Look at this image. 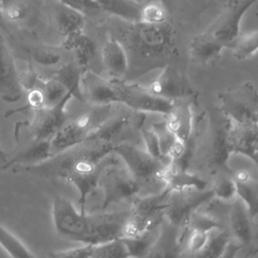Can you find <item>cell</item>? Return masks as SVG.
Masks as SVG:
<instances>
[{"label":"cell","mask_w":258,"mask_h":258,"mask_svg":"<svg viewBox=\"0 0 258 258\" xmlns=\"http://www.w3.org/2000/svg\"><path fill=\"white\" fill-rule=\"evenodd\" d=\"M186 230H195L203 233H211L216 230L226 229L216 217L196 211L191 214L185 226ZM183 229V230H184Z\"/></svg>","instance_id":"33"},{"label":"cell","mask_w":258,"mask_h":258,"mask_svg":"<svg viewBox=\"0 0 258 258\" xmlns=\"http://www.w3.org/2000/svg\"><path fill=\"white\" fill-rule=\"evenodd\" d=\"M41 88L44 95V108H51L57 105L69 93L67 89L53 77L49 80H41Z\"/></svg>","instance_id":"36"},{"label":"cell","mask_w":258,"mask_h":258,"mask_svg":"<svg viewBox=\"0 0 258 258\" xmlns=\"http://www.w3.org/2000/svg\"><path fill=\"white\" fill-rule=\"evenodd\" d=\"M222 114L233 123H258V89L245 82L236 89L218 94Z\"/></svg>","instance_id":"8"},{"label":"cell","mask_w":258,"mask_h":258,"mask_svg":"<svg viewBox=\"0 0 258 258\" xmlns=\"http://www.w3.org/2000/svg\"><path fill=\"white\" fill-rule=\"evenodd\" d=\"M214 198L212 189H187L168 194L164 209V220L173 227L183 230L192 213Z\"/></svg>","instance_id":"11"},{"label":"cell","mask_w":258,"mask_h":258,"mask_svg":"<svg viewBox=\"0 0 258 258\" xmlns=\"http://www.w3.org/2000/svg\"><path fill=\"white\" fill-rule=\"evenodd\" d=\"M62 46L68 50L75 51L76 63L83 70H86V67L96 54L95 42L85 33L79 35L74 40L62 44Z\"/></svg>","instance_id":"27"},{"label":"cell","mask_w":258,"mask_h":258,"mask_svg":"<svg viewBox=\"0 0 258 258\" xmlns=\"http://www.w3.org/2000/svg\"><path fill=\"white\" fill-rule=\"evenodd\" d=\"M230 49H232L234 57L238 60L252 57L258 51V29L248 33H240Z\"/></svg>","instance_id":"29"},{"label":"cell","mask_w":258,"mask_h":258,"mask_svg":"<svg viewBox=\"0 0 258 258\" xmlns=\"http://www.w3.org/2000/svg\"><path fill=\"white\" fill-rule=\"evenodd\" d=\"M102 64L114 80H125L128 73V59L122 44L109 35L101 50Z\"/></svg>","instance_id":"22"},{"label":"cell","mask_w":258,"mask_h":258,"mask_svg":"<svg viewBox=\"0 0 258 258\" xmlns=\"http://www.w3.org/2000/svg\"><path fill=\"white\" fill-rule=\"evenodd\" d=\"M231 121L218 109L210 111V125L205 147V163L207 168L216 174L232 173L228 165L231 155L227 145V133Z\"/></svg>","instance_id":"9"},{"label":"cell","mask_w":258,"mask_h":258,"mask_svg":"<svg viewBox=\"0 0 258 258\" xmlns=\"http://www.w3.org/2000/svg\"><path fill=\"white\" fill-rule=\"evenodd\" d=\"M241 246H239L237 243H235L234 241H231L228 245V247L226 248L224 254L222 255L221 258H236L237 253L241 250Z\"/></svg>","instance_id":"43"},{"label":"cell","mask_w":258,"mask_h":258,"mask_svg":"<svg viewBox=\"0 0 258 258\" xmlns=\"http://www.w3.org/2000/svg\"><path fill=\"white\" fill-rule=\"evenodd\" d=\"M3 17L10 21H20L28 13V7L25 2L21 1H0Z\"/></svg>","instance_id":"37"},{"label":"cell","mask_w":258,"mask_h":258,"mask_svg":"<svg viewBox=\"0 0 258 258\" xmlns=\"http://www.w3.org/2000/svg\"><path fill=\"white\" fill-rule=\"evenodd\" d=\"M161 181L163 183V189L167 192L187 189L205 190L207 186V181L198 174L189 170L173 168L169 164L166 165L161 173Z\"/></svg>","instance_id":"23"},{"label":"cell","mask_w":258,"mask_h":258,"mask_svg":"<svg viewBox=\"0 0 258 258\" xmlns=\"http://www.w3.org/2000/svg\"><path fill=\"white\" fill-rule=\"evenodd\" d=\"M140 134L142 136L143 142L145 144V150L153 157L157 158V159H161L164 161H169L168 158L164 157L161 154L160 151V147H159V142H158V138L155 134V132L152 130V128H147L142 126L140 129Z\"/></svg>","instance_id":"38"},{"label":"cell","mask_w":258,"mask_h":258,"mask_svg":"<svg viewBox=\"0 0 258 258\" xmlns=\"http://www.w3.org/2000/svg\"><path fill=\"white\" fill-rule=\"evenodd\" d=\"M231 241L227 229L213 231L201 249L190 254H184L183 258H221Z\"/></svg>","instance_id":"25"},{"label":"cell","mask_w":258,"mask_h":258,"mask_svg":"<svg viewBox=\"0 0 258 258\" xmlns=\"http://www.w3.org/2000/svg\"><path fill=\"white\" fill-rule=\"evenodd\" d=\"M33 58L40 64L52 66L58 62L60 56L58 53L47 50H35L33 52Z\"/></svg>","instance_id":"42"},{"label":"cell","mask_w":258,"mask_h":258,"mask_svg":"<svg viewBox=\"0 0 258 258\" xmlns=\"http://www.w3.org/2000/svg\"><path fill=\"white\" fill-rule=\"evenodd\" d=\"M0 29H3V30L6 29L5 22H4V17H3L2 11H1V6H0Z\"/></svg>","instance_id":"45"},{"label":"cell","mask_w":258,"mask_h":258,"mask_svg":"<svg viewBox=\"0 0 258 258\" xmlns=\"http://www.w3.org/2000/svg\"><path fill=\"white\" fill-rule=\"evenodd\" d=\"M164 124L175 139L186 143L195 134V119L189 99L173 101L168 114L164 116Z\"/></svg>","instance_id":"16"},{"label":"cell","mask_w":258,"mask_h":258,"mask_svg":"<svg viewBox=\"0 0 258 258\" xmlns=\"http://www.w3.org/2000/svg\"><path fill=\"white\" fill-rule=\"evenodd\" d=\"M231 177L236 186L237 198L243 202L254 220L258 216V177L245 168L232 170Z\"/></svg>","instance_id":"21"},{"label":"cell","mask_w":258,"mask_h":258,"mask_svg":"<svg viewBox=\"0 0 258 258\" xmlns=\"http://www.w3.org/2000/svg\"><path fill=\"white\" fill-rule=\"evenodd\" d=\"M115 145L111 142L90 136L84 142L61 151L50 158L37 163L14 168V172H23L46 179L61 178L76 186L79 191L80 213H86V202L90 194L98 186V179Z\"/></svg>","instance_id":"1"},{"label":"cell","mask_w":258,"mask_h":258,"mask_svg":"<svg viewBox=\"0 0 258 258\" xmlns=\"http://www.w3.org/2000/svg\"><path fill=\"white\" fill-rule=\"evenodd\" d=\"M72 98H75L74 94L69 92L57 105L34 111V116L30 122H19L15 128L26 125L29 127V132L34 142L50 141L67 122L68 114L66 112V106Z\"/></svg>","instance_id":"12"},{"label":"cell","mask_w":258,"mask_h":258,"mask_svg":"<svg viewBox=\"0 0 258 258\" xmlns=\"http://www.w3.org/2000/svg\"><path fill=\"white\" fill-rule=\"evenodd\" d=\"M92 258H130L122 239L94 246Z\"/></svg>","instance_id":"35"},{"label":"cell","mask_w":258,"mask_h":258,"mask_svg":"<svg viewBox=\"0 0 258 258\" xmlns=\"http://www.w3.org/2000/svg\"><path fill=\"white\" fill-rule=\"evenodd\" d=\"M115 33L110 34L123 46L128 59L129 82L153 70L176 63L179 56L176 30L171 18L162 24L126 22L116 18Z\"/></svg>","instance_id":"2"},{"label":"cell","mask_w":258,"mask_h":258,"mask_svg":"<svg viewBox=\"0 0 258 258\" xmlns=\"http://www.w3.org/2000/svg\"><path fill=\"white\" fill-rule=\"evenodd\" d=\"M54 21L58 35L66 44L84 33L85 16L79 11L57 1L54 7Z\"/></svg>","instance_id":"20"},{"label":"cell","mask_w":258,"mask_h":258,"mask_svg":"<svg viewBox=\"0 0 258 258\" xmlns=\"http://www.w3.org/2000/svg\"><path fill=\"white\" fill-rule=\"evenodd\" d=\"M115 106H94L67 121L50 140L51 154H57L87 140L111 116Z\"/></svg>","instance_id":"5"},{"label":"cell","mask_w":258,"mask_h":258,"mask_svg":"<svg viewBox=\"0 0 258 258\" xmlns=\"http://www.w3.org/2000/svg\"><path fill=\"white\" fill-rule=\"evenodd\" d=\"M112 81L118 105H123L136 113H157L165 116L172 107L173 101L153 95L146 87L123 80L112 79Z\"/></svg>","instance_id":"10"},{"label":"cell","mask_w":258,"mask_h":258,"mask_svg":"<svg viewBox=\"0 0 258 258\" xmlns=\"http://www.w3.org/2000/svg\"><path fill=\"white\" fill-rule=\"evenodd\" d=\"M0 246L11 258H35L24 243L0 224Z\"/></svg>","instance_id":"30"},{"label":"cell","mask_w":258,"mask_h":258,"mask_svg":"<svg viewBox=\"0 0 258 258\" xmlns=\"http://www.w3.org/2000/svg\"><path fill=\"white\" fill-rule=\"evenodd\" d=\"M94 246L83 245L76 248L54 251L48 254V258H92Z\"/></svg>","instance_id":"40"},{"label":"cell","mask_w":258,"mask_h":258,"mask_svg":"<svg viewBox=\"0 0 258 258\" xmlns=\"http://www.w3.org/2000/svg\"><path fill=\"white\" fill-rule=\"evenodd\" d=\"M130 212L81 214L72 202L62 197L57 196L52 202V221L56 233L84 245L97 246L121 239Z\"/></svg>","instance_id":"3"},{"label":"cell","mask_w":258,"mask_h":258,"mask_svg":"<svg viewBox=\"0 0 258 258\" xmlns=\"http://www.w3.org/2000/svg\"><path fill=\"white\" fill-rule=\"evenodd\" d=\"M50 141L35 142L34 145L27 148L25 151L19 153L15 158L11 159L8 163V167L16 162H35L33 164L40 163L50 158Z\"/></svg>","instance_id":"32"},{"label":"cell","mask_w":258,"mask_h":258,"mask_svg":"<svg viewBox=\"0 0 258 258\" xmlns=\"http://www.w3.org/2000/svg\"><path fill=\"white\" fill-rule=\"evenodd\" d=\"M23 93L13 56L0 33V98L8 103L17 102Z\"/></svg>","instance_id":"14"},{"label":"cell","mask_w":258,"mask_h":258,"mask_svg":"<svg viewBox=\"0 0 258 258\" xmlns=\"http://www.w3.org/2000/svg\"><path fill=\"white\" fill-rule=\"evenodd\" d=\"M98 186L103 191L101 209L106 210L111 205L135 199L141 186L130 174L125 165L119 163L113 154L109 156L98 179Z\"/></svg>","instance_id":"6"},{"label":"cell","mask_w":258,"mask_h":258,"mask_svg":"<svg viewBox=\"0 0 258 258\" xmlns=\"http://www.w3.org/2000/svg\"><path fill=\"white\" fill-rule=\"evenodd\" d=\"M9 161H10V159L8 158V155L2 150V148L0 146V170L6 169L8 167Z\"/></svg>","instance_id":"44"},{"label":"cell","mask_w":258,"mask_h":258,"mask_svg":"<svg viewBox=\"0 0 258 258\" xmlns=\"http://www.w3.org/2000/svg\"><path fill=\"white\" fill-rule=\"evenodd\" d=\"M114 154L123 160L125 167L141 187L154 182H160L163 186L161 173L169 161L151 156L145 149L133 142H123L116 145Z\"/></svg>","instance_id":"7"},{"label":"cell","mask_w":258,"mask_h":258,"mask_svg":"<svg viewBox=\"0 0 258 258\" xmlns=\"http://www.w3.org/2000/svg\"><path fill=\"white\" fill-rule=\"evenodd\" d=\"M159 230L160 227L137 238H121L128 250L130 258H144V256L147 254V252L157 239Z\"/></svg>","instance_id":"31"},{"label":"cell","mask_w":258,"mask_h":258,"mask_svg":"<svg viewBox=\"0 0 258 258\" xmlns=\"http://www.w3.org/2000/svg\"><path fill=\"white\" fill-rule=\"evenodd\" d=\"M252 221L243 202L238 198L234 200L229 210V228L227 231L230 237L234 238L232 241L241 246V248L250 247L253 244L254 228Z\"/></svg>","instance_id":"18"},{"label":"cell","mask_w":258,"mask_h":258,"mask_svg":"<svg viewBox=\"0 0 258 258\" xmlns=\"http://www.w3.org/2000/svg\"><path fill=\"white\" fill-rule=\"evenodd\" d=\"M151 128L155 132V134L158 138L161 154L167 158V152H168L170 146L172 145L173 141L175 140L174 136L167 130V128L164 124V121L159 122V123H154L151 126Z\"/></svg>","instance_id":"39"},{"label":"cell","mask_w":258,"mask_h":258,"mask_svg":"<svg viewBox=\"0 0 258 258\" xmlns=\"http://www.w3.org/2000/svg\"><path fill=\"white\" fill-rule=\"evenodd\" d=\"M87 70H83L81 67H79L76 61L67 63L62 66L56 74L53 76V78L58 81L66 89L68 92H72L74 94V97L77 98L78 100L85 102L84 97L81 92V78L84 72Z\"/></svg>","instance_id":"26"},{"label":"cell","mask_w":258,"mask_h":258,"mask_svg":"<svg viewBox=\"0 0 258 258\" xmlns=\"http://www.w3.org/2000/svg\"><path fill=\"white\" fill-rule=\"evenodd\" d=\"M170 19L169 11L162 1H144L140 9L139 22L150 25L162 24Z\"/></svg>","instance_id":"28"},{"label":"cell","mask_w":258,"mask_h":258,"mask_svg":"<svg viewBox=\"0 0 258 258\" xmlns=\"http://www.w3.org/2000/svg\"><path fill=\"white\" fill-rule=\"evenodd\" d=\"M146 88L153 95L170 101L189 99L195 95V92L175 63L169 64L161 70L160 75L146 86Z\"/></svg>","instance_id":"13"},{"label":"cell","mask_w":258,"mask_h":258,"mask_svg":"<svg viewBox=\"0 0 258 258\" xmlns=\"http://www.w3.org/2000/svg\"><path fill=\"white\" fill-rule=\"evenodd\" d=\"M144 1L102 0L98 1L100 9L115 18L126 22H139L140 9Z\"/></svg>","instance_id":"24"},{"label":"cell","mask_w":258,"mask_h":258,"mask_svg":"<svg viewBox=\"0 0 258 258\" xmlns=\"http://www.w3.org/2000/svg\"><path fill=\"white\" fill-rule=\"evenodd\" d=\"M214 198L222 202H233L237 199L236 186L231 177V174L219 173L215 178L213 187L211 188Z\"/></svg>","instance_id":"34"},{"label":"cell","mask_w":258,"mask_h":258,"mask_svg":"<svg viewBox=\"0 0 258 258\" xmlns=\"http://www.w3.org/2000/svg\"><path fill=\"white\" fill-rule=\"evenodd\" d=\"M180 234L178 228L164 220L157 239L144 258H183V241Z\"/></svg>","instance_id":"19"},{"label":"cell","mask_w":258,"mask_h":258,"mask_svg":"<svg viewBox=\"0 0 258 258\" xmlns=\"http://www.w3.org/2000/svg\"><path fill=\"white\" fill-rule=\"evenodd\" d=\"M252 160H253V162L255 163V165H256V166H257V168H258V151L255 153V155L253 156Z\"/></svg>","instance_id":"46"},{"label":"cell","mask_w":258,"mask_h":258,"mask_svg":"<svg viewBox=\"0 0 258 258\" xmlns=\"http://www.w3.org/2000/svg\"><path fill=\"white\" fill-rule=\"evenodd\" d=\"M227 145L231 154H243L252 160L258 151V123L231 122L227 133Z\"/></svg>","instance_id":"17"},{"label":"cell","mask_w":258,"mask_h":258,"mask_svg":"<svg viewBox=\"0 0 258 258\" xmlns=\"http://www.w3.org/2000/svg\"><path fill=\"white\" fill-rule=\"evenodd\" d=\"M68 6L79 11L84 16L91 12L101 11L98 1H89V0H73V1H62Z\"/></svg>","instance_id":"41"},{"label":"cell","mask_w":258,"mask_h":258,"mask_svg":"<svg viewBox=\"0 0 258 258\" xmlns=\"http://www.w3.org/2000/svg\"><path fill=\"white\" fill-rule=\"evenodd\" d=\"M81 92L85 102L94 106L118 105L112 79L106 80L92 71H86L81 78Z\"/></svg>","instance_id":"15"},{"label":"cell","mask_w":258,"mask_h":258,"mask_svg":"<svg viewBox=\"0 0 258 258\" xmlns=\"http://www.w3.org/2000/svg\"><path fill=\"white\" fill-rule=\"evenodd\" d=\"M254 3L255 1H226L214 22L189 40L190 60L203 66L216 63L222 50L225 47L230 48L239 36L243 15Z\"/></svg>","instance_id":"4"}]
</instances>
